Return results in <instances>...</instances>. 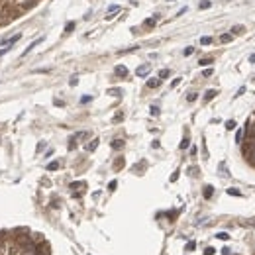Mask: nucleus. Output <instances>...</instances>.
Returning a JSON list of instances; mask_svg holds the SVG:
<instances>
[{"label": "nucleus", "mask_w": 255, "mask_h": 255, "mask_svg": "<svg viewBox=\"0 0 255 255\" xmlns=\"http://www.w3.org/2000/svg\"><path fill=\"white\" fill-rule=\"evenodd\" d=\"M244 157L249 161V163H251V165H255V149H251V151H249L247 155H244Z\"/></svg>", "instance_id": "15"}, {"label": "nucleus", "mask_w": 255, "mask_h": 255, "mask_svg": "<svg viewBox=\"0 0 255 255\" xmlns=\"http://www.w3.org/2000/svg\"><path fill=\"white\" fill-rule=\"evenodd\" d=\"M189 143H190V139H189V137H185V139L181 141V149H187V147H189Z\"/></svg>", "instance_id": "29"}, {"label": "nucleus", "mask_w": 255, "mask_h": 255, "mask_svg": "<svg viewBox=\"0 0 255 255\" xmlns=\"http://www.w3.org/2000/svg\"><path fill=\"white\" fill-rule=\"evenodd\" d=\"M116 75H118V77H122V78H126V77H128V67L118 65V67H116Z\"/></svg>", "instance_id": "6"}, {"label": "nucleus", "mask_w": 255, "mask_h": 255, "mask_svg": "<svg viewBox=\"0 0 255 255\" xmlns=\"http://www.w3.org/2000/svg\"><path fill=\"white\" fill-rule=\"evenodd\" d=\"M122 120H124V114H122V112H118V114L114 116V122H122Z\"/></svg>", "instance_id": "30"}, {"label": "nucleus", "mask_w": 255, "mask_h": 255, "mask_svg": "<svg viewBox=\"0 0 255 255\" xmlns=\"http://www.w3.org/2000/svg\"><path fill=\"white\" fill-rule=\"evenodd\" d=\"M85 137H89V133H87V132H78V133H75V135L69 139V149H75L77 141H78V139H85Z\"/></svg>", "instance_id": "2"}, {"label": "nucleus", "mask_w": 255, "mask_h": 255, "mask_svg": "<svg viewBox=\"0 0 255 255\" xmlns=\"http://www.w3.org/2000/svg\"><path fill=\"white\" fill-rule=\"evenodd\" d=\"M235 126H237L235 120H228V122H226V130H235Z\"/></svg>", "instance_id": "20"}, {"label": "nucleus", "mask_w": 255, "mask_h": 255, "mask_svg": "<svg viewBox=\"0 0 255 255\" xmlns=\"http://www.w3.org/2000/svg\"><path fill=\"white\" fill-rule=\"evenodd\" d=\"M212 73H214V71H212V69H204V73H202V75H204V77H210Z\"/></svg>", "instance_id": "39"}, {"label": "nucleus", "mask_w": 255, "mask_h": 255, "mask_svg": "<svg viewBox=\"0 0 255 255\" xmlns=\"http://www.w3.org/2000/svg\"><path fill=\"white\" fill-rule=\"evenodd\" d=\"M216 237H218V239H222V241H226V239H230V235H228L226 232H220V233H216Z\"/></svg>", "instance_id": "21"}, {"label": "nucleus", "mask_w": 255, "mask_h": 255, "mask_svg": "<svg viewBox=\"0 0 255 255\" xmlns=\"http://www.w3.org/2000/svg\"><path fill=\"white\" fill-rule=\"evenodd\" d=\"M216 94H218V90H214V89H210V90H206V92H204V102H210V100L214 98V96H216Z\"/></svg>", "instance_id": "7"}, {"label": "nucleus", "mask_w": 255, "mask_h": 255, "mask_svg": "<svg viewBox=\"0 0 255 255\" xmlns=\"http://www.w3.org/2000/svg\"><path fill=\"white\" fill-rule=\"evenodd\" d=\"M98 141H100V139H96V137H94V139H92V141L87 145V151H94V149L98 147Z\"/></svg>", "instance_id": "12"}, {"label": "nucleus", "mask_w": 255, "mask_h": 255, "mask_svg": "<svg viewBox=\"0 0 255 255\" xmlns=\"http://www.w3.org/2000/svg\"><path fill=\"white\" fill-rule=\"evenodd\" d=\"M214 251H216L214 247H206V249H204V255H214Z\"/></svg>", "instance_id": "34"}, {"label": "nucleus", "mask_w": 255, "mask_h": 255, "mask_svg": "<svg viewBox=\"0 0 255 255\" xmlns=\"http://www.w3.org/2000/svg\"><path fill=\"white\" fill-rule=\"evenodd\" d=\"M41 39H43V37H39V39H35V41H33V43H32V45H30V47H28V49H26V51H24V53H22V57H26V55H30V51H32L33 47H37V45L41 43Z\"/></svg>", "instance_id": "8"}, {"label": "nucleus", "mask_w": 255, "mask_h": 255, "mask_svg": "<svg viewBox=\"0 0 255 255\" xmlns=\"http://www.w3.org/2000/svg\"><path fill=\"white\" fill-rule=\"evenodd\" d=\"M192 53H194V47H187V49H185V55H187V57L192 55Z\"/></svg>", "instance_id": "36"}, {"label": "nucleus", "mask_w": 255, "mask_h": 255, "mask_svg": "<svg viewBox=\"0 0 255 255\" xmlns=\"http://www.w3.org/2000/svg\"><path fill=\"white\" fill-rule=\"evenodd\" d=\"M71 189H73V196H80L83 194V189H87V183L85 181H78V183H71Z\"/></svg>", "instance_id": "1"}, {"label": "nucleus", "mask_w": 255, "mask_h": 255, "mask_svg": "<svg viewBox=\"0 0 255 255\" xmlns=\"http://www.w3.org/2000/svg\"><path fill=\"white\" fill-rule=\"evenodd\" d=\"M187 100H189V102H194V100H196V92H190L189 96H187Z\"/></svg>", "instance_id": "31"}, {"label": "nucleus", "mask_w": 255, "mask_h": 255, "mask_svg": "<svg viewBox=\"0 0 255 255\" xmlns=\"http://www.w3.org/2000/svg\"><path fill=\"white\" fill-rule=\"evenodd\" d=\"M169 2H173V0H169Z\"/></svg>", "instance_id": "42"}, {"label": "nucleus", "mask_w": 255, "mask_h": 255, "mask_svg": "<svg viewBox=\"0 0 255 255\" xmlns=\"http://www.w3.org/2000/svg\"><path fill=\"white\" fill-rule=\"evenodd\" d=\"M244 92H245V87H241V89L237 90V94H235V96H241V94H244Z\"/></svg>", "instance_id": "41"}, {"label": "nucleus", "mask_w": 255, "mask_h": 255, "mask_svg": "<svg viewBox=\"0 0 255 255\" xmlns=\"http://www.w3.org/2000/svg\"><path fill=\"white\" fill-rule=\"evenodd\" d=\"M57 169H59V161H51L47 165V171H57Z\"/></svg>", "instance_id": "18"}, {"label": "nucleus", "mask_w": 255, "mask_h": 255, "mask_svg": "<svg viewBox=\"0 0 255 255\" xmlns=\"http://www.w3.org/2000/svg\"><path fill=\"white\" fill-rule=\"evenodd\" d=\"M116 187H118V183H116V181H110V185H108V190H116Z\"/></svg>", "instance_id": "33"}, {"label": "nucleus", "mask_w": 255, "mask_h": 255, "mask_svg": "<svg viewBox=\"0 0 255 255\" xmlns=\"http://www.w3.org/2000/svg\"><path fill=\"white\" fill-rule=\"evenodd\" d=\"M151 116H159V106H151Z\"/></svg>", "instance_id": "32"}, {"label": "nucleus", "mask_w": 255, "mask_h": 255, "mask_svg": "<svg viewBox=\"0 0 255 255\" xmlns=\"http://www.w3.org/2000/svg\"><path fill=\"white\" fill-rule=\"evenodd\" d=\"M149 71H151V65H149V63H145V65H139L137 69H135V75H137V77H147V75H149Z\"/></svg>", "instance_id": "3"}, {"label": "nucleus", "mask_w": 255, "mask_h": 255, "mask_svg": "<svg viewBox=\"0 0 255 255\" xmlns=\"http://www.w3.org/2000/svg\"><path fill=\"white\" fill-rule=\"evenodd\" d=\"M198 63H200V67H208V65H212V59H208V57H206V59H200Z\"/></svg>", "instance_id": "22"}, {"label": "nucleus", "mask_w": 255, "mask_h": 255, "mask_svg": "<svg viewBox=\"0 0 255 255\" xmlns=\"http://www.w3.org/2000/svg\"><path fill=\"white\" fill-rule=\"evenodd\" d=\"M77 83H78V77H71V80H69V85H71V87H75Z\"/></svg>", "instance_id": "37"}, {"label": "nucleus", "mask_w": 255, "mask_h": 255, "mask_svg": "<svg viewBox=\"0 0 255 255\" xmlns=\"http://www.w3.org/2000/svg\"><path fill=\"white\" fill-rule=\"evenodd\" d=\"M241 137H244V130H237V132H235V141L239 143V141H241Z\"/></svg>", "instance_id": "28"}, {"label": "nucleus", "mask_w": 255, "mask_h": 255, "mask_svg": "<svg viewBox=\"0 0 255 255\" xmlns=\"http://www.w3.org/2000/svg\"><path fill=\"white\" fill-rule=\"evenodd\" d=\"M200 43H202V45H210V43H212V37H210V35H204V37H200Z\"/></svg>", "instance_id": "19"}, {"label": "nucleus", "mask_w": 255, "mask_h": 255, "mask_svg": "<svg viewBox=\"0 0 255 255\" xmlns=\"http://www.w3.org/2000/svg\"><path fill=\"white\" fill-rule=\"evenodd\" d=\"M244 32H245V28L241 26V24H237V26H233V28H232V35H233V33L239 35V33H244Z\"/></svg>", "instance_id": "10"}, {"label": "nucleus", "mask_w": 255, "mask_h": 255, "mask_svg": "<svg viewBox=\"0 0 255 255\" xmlns=\"http://www.w3.org/2000/svg\"><path fill=\"white\" fill-rule=\"evenodd\" d=\"M198 6H200V10H208V8L212 6V2H210V0H202Z\"/></svg>", "instance_id": "17"}, {"label": "nucleus", "mask_w": 255, "mask_h": 255, "mask_svg": "<svg viewBox=\"0 0 255 255\" xmlns=\"http://www.w3.org/2000/svg\"><path fill=\"white\" fill-rule=\"evenodd\" d=\"M108 94H112V96H120L122 90H120V89H110V90H108Z\"/></svg>", "instance_id": "26"}, {"label": "nucleus", "mask_w": 255, "mask_h": 255, "mask_svg": "<svg viewBox=\"0 0 255 255\" xmlns=\"http://www.w3.org/2000/svg\"><path fill=\"white\" fill-rule=\"evenodd\" d=\"M179 179V171H175V173H173V175H171V181H173V183H175V181H177Z\"/></svg>", "instance_id": "40"}, {"label": "nucleus", "mask_w": 255, "mask_h": 255, "mask_svg": "<svg viewBox=\"0 0 255 255\" xmlns=\"http://www.w3.org/2000/svg\"><path fill=\"white\" fill-rule=\"evenodd\" d=\"M169 75H171V73H169V69H161V71H159V78H167Z\"/></svg>", "instance_id": "23"}, {"label": "nucleus", "mask_w": 255, "mask_h": 255, "mask_svg": "<svg viewBox=\"0 0 255 255\" xmlns=\"http://www.w3.org/2000/svg\"><path fill=\"white\" fill-rule=\"evenodd\" d=\"M112 147H114V149H122V147H124V139H114V141H112Z\"/></svg>", "instance_id": "16"}, {"label": "nucleus", "mask_w": 255, "mask_h": 255, "mask_svg": "<svg viewBox=\"0 0 255 255\" xmlns=\"http://www.w3.org/2000/svg\"><path fill=\"white\" fill-rule=\"evenodd\" d=\"M232 33H222V35H220V41H222V43H230V41H232Z\"/></svg>", "instance_id": "14"}, {"label": "nucleus", "mask_w": 255, "mask_h": 255, "mask_svg": "<svg viewBox=\"0 0 255 255\" xmlns=\"http://www.w3.org/2000/svg\"><path fill=\"white\" fill-rule=\"evenodd\" d=\"M212 194H214V187L206 185V187H204V198H210Z\"/></svg>", "instance_id": "13"}, {"label": "nucleus", "mask_w": 255, "mask_h": 255, "mask_svg": "<svg viewBox=\"0 0 255 255\" xmlns=\"http://www.w3.org/2000/svg\"><path fill=\"white\" fill-rule=\"evenodd\" d=\"M20 37H22V35H20V33H16V35H12L10 39H2V45H6V47H10V49H12V45L16 43Z\"/></svg>", "instance_id": "4"}, {"label": "nucleus", "mask_w": 255, "mask_h": 255, "mask_svg": "<svg viewBox=\"0 0 255 255\" xmlns=\"http://www.w3.org/2000/svg\"><path fill=\"white\" fill-rule=\"evenodd\" d=\"M228 194H232V196H241V192L237 189H228Z\"/></svg>", "instance_id": "27"}, {"label": "nucleus", "mask_w": 255, "mask_h": 255, "mask_svg": "<svg viewBox=\"0 0 255 255\" xmlns=\"http://www.w3.org/2000/svg\"><path fill=\"white\" fill-rule=\"evenodd\" d=\"M155 24H157V16H153V18H147V20L143 22V26H145V28H153Z\"/></svg>", "instance_id": "11"}, {"label": "nucleus", "mask_w": 255, "mask_h": 255, "mask_svg": "<svg viewBox=\"0 0 255 255\" xmlns=\"http://www.w3.org/2000/svg\"><path fill=\"white\" fill-rule=\"evenodd\" d=\"M116 12H120V6H118V4H112L110 8H108V14H106V20H112Z\"/></svg>", "instance_id": "5"}, {"label": "nucleus", "mask_w": 255, "mask_h": 255, "mask_svg": "<svg viewBox=\"0 0 255 255\" xmlns=\"http://www.w3.org/2000/svg\"><path fill=\"white\" fill-rule=\"evenodd\" d=\"M159 85H161V78H159V77H157V78H149V80H147V87H149V89H157Z\"/></svg>", "instance_id": "9"}, {"label": "nucleus", "mask_w": 255, "mask_h": 255, "mask_svg": "<svg viewBox=\"0 0 255 255\" xmlns=\"http://www.w3.org/2000/svg\"><path fill=\"white\" fill-rule=\"evenodd\" d=\"M90 100H92V96H83L80 102H83V104H87V102H90Z\"/></svg>", "instance_id": "38"}, {"label": "nucleus", "mask_w": 255, "mask_h": 255, "mask_svg": "<svg viewBox=\"0 0 255 255\" xmlns=\"http://www.w3.org/2000/svg\"><path fill=\"white\" fill-rule=\"evenodd\" d=\"M194 247H196V244H194V241H189V244H187V251H192Z\"/></svg>", "instance_id": "35"}, {"label": "nucleus", "mask_w": 255, "mask_h": 255, "mask_svg": "<svg viewBox=\"0 0 255 255\" xmlns=\"http://www.w3.org/2000/svg\"><path fill=\"white\" fill-rule=\"evenodd\" d=\"M122 167H124V159L120 157V159H116V163H114V169L118 171V169H122Z\"/></svg>", "instance_id": "24"}, {"label": "nucleus", "mask_w": 255, "mask_h": 255, "mask_svg": "<svg viewBox=\"0 0 255 255\" xmlns=\"http://www.w3.org/2000/svg\"><path fill=\"white\" fill-rule=\"evenodd\" d=\"M73 30H75V22H69V24L65 26V33H71Z\"/></svg>", "instance_id": "25"}]
</instances>
